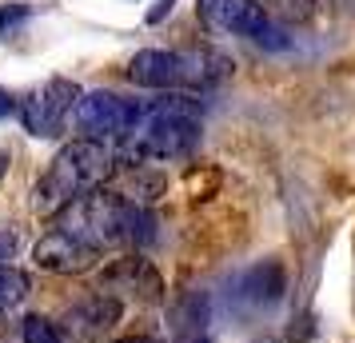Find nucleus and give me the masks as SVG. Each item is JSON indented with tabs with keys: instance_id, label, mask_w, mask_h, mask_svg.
<instances>
[{
	"instance_id": "obj_6",
	"label": "nucleus",
	"mask_w": 355,
	"mask_h": 343,
	"mask_svg": "<svg viewBox=\"0 0 355 343\" xmlns=\"http://www.w3.org/2000/svg\"><path fill=\"white\" fill-rule=\"evenodd\" d=\"M76 100H80V88L72 80H49L20 104V120L33 136H56L64 128L68 112L76 108Z\"/></svg>"
},
{
	"instance_id": "obj_14",
	"label": "nucleus",
	"mask_w": 355,
	"mask_h": 343,
	"mask_svg": "<svg viewBox=\"0 0 355 343\" xmlns=\"http://www.w3.org/2000/svg\"><path fill=\"white\" fill-rule=\"evenodd\" d=\"M172 4H176V0H160V4H156V8L148 12V20H152V24H156V20H164V12H168Z\"/></svg>"
},
{
	"instance_id": "obj_1",
	"label": "nucleus",
	"mask_w": 355,
	"mask_h": 343,
	"mask_svg": "<svg viewBox=\"0 0 355 343\" xmlns=\"http://www.w3.org/2000/svg\"><path fill=\"white\" fill-rule=\"evenodd\" d=\"M112 172V152L100 140H72L68 148L56 152V160L49 164V172L36 184L33 208L40 216L64 212L68 204H76L80 196L96 192L100 184Z\"/></svg>"
},
{
	"instance_id": "obj_4",
	"label": "nucleus",
	"mask_w": 355,
	"mask_h": 343,
	"mask_svg": "<svg viewBox=\"0 0 355 343\" xmlns=\"http://www.w3.org/2000/svg\"><path fill=\"white\" fill-rule=\"evenodd\" d=\"M200 17L208 20L211 28L232 36H248L256 44H268V49H284L288 40L284 33L272 24V17L263 12L259 0H200Z\"/></svg>"
},
{
	"instance_id": "obj_12",
	"label": "nucleus",
	"mask_w": 355,
	"mask_h": 343,
	"mask_svg": "<svg viewBox=\"0 0 355 343\" xmlns=\"http://www.w3.org/2000/svg\"><path fill=\"white\" fill-rule=\"evenodd\" d=\"M17 20H24V8H4V12H0V33H4V28H12Z\"/></svg>"
},
{
	"instance_id": "obj_5",
	"label": "nucleus",
	"mask_w": 355,
	"mask_h": 343,
	"mask_svg": "<svg viewBox=\"0 0 355 343\" xmlns=\"http://www.w3.org/2000/svg\"><path fill=\"white\" fill-rule=\"evenodd\" d=\"M140 116V104L120 100L116 92H88L84 100H76V120L92 140H120L128 136L132 124Z\"/></svg>"
},
{
	"instance_id": "obj_17",
	"label": "nucleus",
	"mask_w": 355,
	"mask_h": 343,
	"mask_svg": "<svg viewBox=\"0 0 355 343\" xmlns=\"http://www.w3.org/2000/svg\"><path fill=\"white\" fill-rule=\"evenodd\" d=\"M116 343H152V340H136V335H132V340H116Z\"/></svg>"
},
{
	"instance_id": "obj_9",
	"label": "nucleus",
	"mask_w": 355,
	"mask_h": 343,
	"mask_svg": "<svg viewBox=\"0 0 355 343\" xmlns=\"http://www.w3.org/2000/svg\"><path fill=\"white\" fill-rule=\"evenodd\" d=\"M116 319H120V299L92 295V299H84V304H76V308L68 311V335L88 343V340H96V335H104Z\"/></svg>"
},
{
	"instance_id": "obj_16",
	"label": "nucleus",
	"mask_w": 355,
	"mask_h": 343,
	"mask_svg": "<svg viewBox=\"0 0 355 343\" xmlns=\"http://www.w3.org/2000/svg\"><path fill=\"white\" fill-rule=\"evenodd\" d=\"M12 108H17V104H12V96H8V92L0 88V116H8V112H12Z\"/></svg>"
},
{
	"instance_id": "obj_8",
	"label": "nucleus",
	"mask_w": 355,
	"mask_h": 343,
	"mask_svg": "<svg viewBox=\"0 0 355 343\" xmlns=\"http://www.w3.org/2000/svg\"><path fill=\"white\" fill-rule=\"evenodd\" d=\"M116 292H128V295L148 299V304H156L160 299V276L144 260H120L100 279V295H116Z\"/></svg>"
},
{
	"instance_id": "obj_10",
	"label": "nucleus",
	"mask_w": 355,
	"mask_h": 343,
	"mask_svg": "<svg viewBox=\"0 0 355 343\" xmlns=\"http://www.w3.org/2000/svg\"><path fill=\"white\" fill-rule=\"evenodd\" d=\"M24 295H28V276L17 272V267H8V263H0V311L17 308Z\"/></svg>"
},
{
	"instance_id": "obj_18",
	"label": "nucleus",
	"mask_w": 355,
	"mask_h": 343,
	"mask_svg": "<svg viewBox=\"0 0 355 343\" xmlns=\"http://www.w3.org/2000/svg\"><path fill=\"white\" fill-rule=\"evenodd\" d=\"M252 343H279V340H268V335H263V340H252Z\"/></svg>"
},
{
	"instance_id": "obj_2",
	"label": "nucleus",
	"mask_w": 355,
	"mask_h": 343,
	"mask_svg": "<svg viewBox=\"0 0 355 343\" xmlns=\"http://www.w3.org/2000/svg\"><path fill=\"white\" fill-rule=\"evenodd\" d=\"M128 140L132 160H172L184 156L200 140V116L188 100H160L152 108H140Z\"/></svg>"
},
{
	"instance_id": "obj_7",
	"label": "nucleus",
	"mask_w": 355,
	"mask_h": 343,
	"mask_svg": "<svg viewBox=\"0 0 355 343\" xmlns=\"http://www.w3.org/2000/svg\"><path fill=\"white\" fill-rule=\"evenodd\" d=\"M100 256L92 247H84L80 240H72L68 231L52 228L40 244H36V263L44 272H60V276H72V272H88Z\"/></svg>"
},
{
	"instance_id": "obj_11",
	"label": "nucleus",
	"mask_w": 355,
	"mask_h": 343,
	"mask_svg": "<svg viewBox=\"0 0 355 343\" xmlns=\"http://www.w3.org/2000/svg\"><path fill=\"white\" fill-rule=\"evenodd\" d=\"M24 343H60V335H56V327H52L49 319L28 315V319H24Z\"/></svg>"
},
{
	"instance_id": "obj_19",
	"label": "nucleus",
	"mask_w": 355,
	"mask_h": 343,
	"mask_svg": "<svg viewBox=\"0 0 355 343\" xmlns=\"http://www.w3.org/2000/svg\"><path fill=\"white\" fill-rule=\"evenodd\" d=\"M196 343H204V340H196Z\"/></svg>"
},
{
	"instance_id": "obj_15",
	"label": "nucleus",
	"mask_w": 355,
	"mask_h": 343,
	"mask_svg": "<svg viewBox=\"0 0 355 343\" xmlns=\"http://www.w3.org/2000/svg\"><path fill=\"white\" fill-rule=\"evenodd\" d=\"M8 256H12V236L0 231V260H8Z\"/></svg>"
},
{
	"instance_id": "obj_13",
	"label": "nucleus",
	"mask_w": 355,
	"mask_h": 343,
	"mask_svg": "<svg viewBox=\"0 0 355 343\" xmlns=\"http://www.w3.org/2000/svg\"><path fill=\"white\" fill-rule=\"evenodd\" d=\"M275 4H284L288 12H295V8H300V17H307V12H311V0H275Z\"/></svg>"
},
{
	"instance_id": "obj_3",
	"label": "nucleus",
	"mask_w": 355,
	"mask_h": 343,
	"mask_svg": "<svg viewBox=\"0 0 355 343\" xmlns=\"http://www.w3.org/2000/svg\"><path fill=\"white\" fill-rule=\"evenodd\" d=\"M224 72V60H216L208 52H164L148 49L136 52L128 64V76L144 88H204Z\"/></svg>"
}]
</instances>
